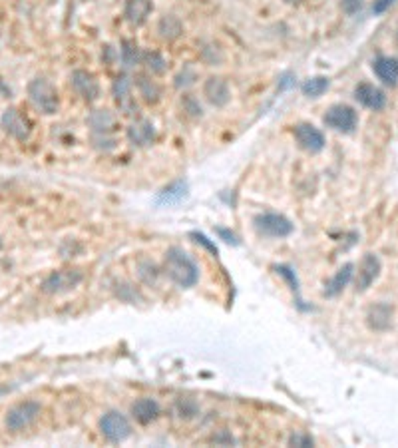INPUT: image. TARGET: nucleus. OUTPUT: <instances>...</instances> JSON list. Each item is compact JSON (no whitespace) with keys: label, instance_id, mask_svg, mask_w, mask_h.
<instances>
[{"label":"nucleus","instance_id":"6","mask_svg":"<svg viewBox=\"0 0 398 448\" xmlns=\"http://www.w3.org/2000/svg\"><path fill=\"white\" fill-rule=\"evenodd\" d=\"M253 227L259 235L265 237H289L295 231V225L291 224V220H287L281 213H261L253 220Z\"/></svg>","mask_w":398,"mask_h":448},{"label":"nucleus","instance_id":"19","mask_svg":"<svg viewBox=\"0 0 398 448\" xmlns=\"http://www.w3.org/2000/svg\"><path fill=\"white\" fill-rule=\"evenodd\" d=\"M375 74L379 76V80H382L386 86H397L398 82V60L397 58L380 56L375 60L373 64Z\"/></svg>","mask_w":398,"mask_h":448},{"label":"nucleus","instance_id":"10","mask_svg":"<svg viewBox=\"0 0 398 448\" xmlns=\"http://www.w3.org/2000/svg\"><path fill=\"white\" fill-rule=\"evenodd\" d=\"M293 134H295L299 148L309 151V153H319L324 148V136L313 124H299V126H295Z\"/></svg>","mask_w":398,"mask_h":448},{"label":"nucleus","instance_id":"11","mask_svg":"<svg viewBox=\"0 0 398 448\" xmlns=\"http://www.w3.org/2000/svg\"><path fill=\"white\" fill-rule=\"evenodd\" d=\"M380 275V259L375 253H366L362 257V262L359 265V271H357V279H355V289L359 293H364L375 281L379 279Z\"/></svg>","mask_w":398,"mask_h":448},{"label":"nucleus","instance_id":"26","mask_svg":"<svg viewBox=\"0 0 398 448\" xmlns=\"http://www.w3.org/2000/svg\"><path fill=\"white\" fill-rule=\"evenodd\" d=\"M142 62L146 64V68L152 72V74H164L168 70V60L162 56L159 52H144L142 54Z\"/></svg>","mask_w":398,"mask_h":448},{"label":"nucleus","instance_id":"7","mask_svg":"<svg viewBox=\"0 0 398 448\" xmlns=\"http://www.w3.org/2000/svg\"><path fill=\"white\" fill-rule=\"evenodd\" d=\"M322 122L331 130L341 131V134H351V131H355L357 124H359V116H357V112L351 106L337 104V106H331L327 110V114L322 116Z\"/></svg>","mask_w":398,"mask_h":448},{"label":"nucleus","instance_id":"13","mask_svg":"<svg viewBox=\"0 0 398 448\" xmlns=\"http://www.w3.org/2000/svg\"><path fill=\"white\" fill-rule=\"evenodd\" d=\"M126 136L130 140V144L135 148H148L152 146L155 140V128L152 122L148 120H135L132 126L126 130Z\"/></svg>","mask_w":398,"mask_h":448},{"label":"nucleus","instance_id":"32","mask_svg":"<svg viewBox=\"0 0 398 448\" xmlns=\"http://www.w3.org/2000/svg\"><path fill=\"white\" fill-rule=\"evenodd\" d=\"M395 2H397V0H375V2H373V14H377V17H379V14H384Z\"/></svg>","mask_w":398,"mask_h":448},{"label":"nucleus","instance_id":"35","mask_svg":"<svg viewBox=\"0 0 398 448\" xmlns=\"http://www.w3.org/2000/svg\"><path fill=\"white\" fill-rule=\"evenodd\" d=\"M0 247H2V242H0Z\"/></svg>","mask_w":398,"mask_h":448},{"label":"nucleus","instance_id":"9","mask_svg":"<svg viewBox=\"0 0 398 448\" xmlns=\"http://www.w3.org/2000/svg\"><path fill=\"white\" fill-rule=\"evenodd\" d=\"M70 84H72L74 92L86 102H94L100 98V82L88 70H74L70 76Z\"/></svg>","mask_w":398,"mask_h":448},{"label":"nucleus","instance_id":"20","mask_svg":"<svg viewBox=\"0 0 398 448\" xmlns=\"http://www.w3.org/2000/svg\"><path fill=\"white\" fill-rule=\"evenodd\" d=\"M112 92H114L115 102L120 104V108L126 114H133V98H132V82L126 78V76H120L115 78L114 86H112Z\"/></svg>","mask_w":398,"mask_h":448},{"label":"nucleus","instance_id":"4","mask_svg":"<svg viewBox=\"0 0 398 448\" xmlns=\"http://www.w3.org/2000/svg\"><path fill=\"white\" fill-rule=\"evenodd\" d=\"M42 412V407L36 401H24L14 405L12 409H8L6 416H4V425L10 432H20V430L28 429L36 423V418Z\"/></svg>","mask_w":398,"mask_h":448},{"label":"nucleus","instance_id":"22","mask_svg":"<svg viewBox=\"0 0 398 448\" xmlns=\"http://www.w3.org/2000/svg\"><path fill=\"white\" fill-rule=\"evenodd\" d=\"M157 32H159V36L164 38V40L173 42V40H177V38L184 34V24H181V20L177 19V17L166 14L157 22Z\"/></svg>","mask_w":398,"mask_h":448},{"label":"nucleus","instance_id":"23","mask_svg":"<svg viewBox=\"0 0 398 448\" xmlns=\"http://www.w3.org/2000/svg\"><path fill=\"white\" fill-rule=\"evenodd\" d=\"M88 124L96 134H106V131L114 130L115 116L110 110H94L88 118Z\"/></svg>","mask_w":398,"mask_h":448},{"label":"nucleus","instance_id":"25","mask_svg":"<svg viewBox=\"0 0 398 448\" xmlns=\"http://www.w3.org/2000/svg\"><path fill=\"white\" fill-rule=\"evenodd\" d=\"M331 86V80L327 76H315V78H309L303 84V94L307 98H321L322 94L329 90Z\"/></svg>","mask_w":398,"mask_h":448},{"label":"nucleus","instance_id":"17","mask_svg":"<svg viewBox=\"0 0 398 448\" xmlns=\"http://www.w3.org/2000/svg\"><path fill=\"white\" fill-rule=\"evenodd\" d=\"M188 182L184 180H177V182H171L170 186H166L155 198V204L157 206H175L179 204L181 200L188 198Z\"/></svg>","mask_w":398,"mask_h":448},{"label":"nucleus","instance_id":"21","mask_svg":"<svg viewBox=\"0 0 398 448\" xmlns=\"http://www.w3.org/2000/svg\"><path fill=\"white\" fill-rule=\"evenodd\" d=\"M353 269H355L353 263H344L341 269L335 273V277L324 285V295H327V297H337L342 289L351 283V279H353V275H355Z\"/></svg>","mask_w":398,"mask_h":448},{"label":"nucleus","instance_id":"12","mask_svg":"<svg viewBox=\"0 0 398 448\" xmlns=\"http://www.w3.org/2000/svg\"><path fill=\"white\" fill-rule=\"evenodd\" d=\"M203 96H206V100L211 106L223 108V106H228L229 100H231V88H229V84L223 78L211 76L203 84Z\"/></svg>","mask_w":398,"mask_h":448},{"label":"nucleus","instance_id":"16","mask_svg":"<svg viewBox=\"0 0 398 448\" xmlns=\"http://www.w3.org/2000/svg\"><path fill=\"white\" fill-rule=\"evenodd\" d=\"M153 10L152 0H126L124 6V17L132 26H142L146 20L150 19Z\"/></svg>","mask_w":398,"mask_h":448},{"label":"nucleus","instance_id":"28","mask_svg":"<svg viewBox=\"0 0 398 448\" xmlns=\"http://www.w3.org/2000/svg\"><path fill=\"white\" fill-rule=\"evenodd\" d=\"M175 412H177L179 418H191L197 412V405L193 401H190V398H179L175 403Z\"/></svg>","mask_w":398,"mask_h":448},{"label":"nucleus","instance_id":"30","mask_svg":"<svg viewBox=\"0 0 398 448\" xmlns=\"http://www.w3.org/2000/svg\"><path fill=\"white\" fill-rule=\"evenodd\" d=\"M315 445V440L311 438V434H305V432H295L291 438H289V447H301L309 448Z\"/></svg>","mask_w":398,"mask_h":448},{"label":"nucleus","instance_id":"29","mask_svg":"<svg viewBox=\"0 0 398 448\" xmlns=\"http://www.w3.org/2000/svg\"><path fill=\"white\" fill-rule=\"evenodd\" d=\"M195 78H197L195 70L193 68H186V70H181L179 74L175 76V86L177 88H188V86H191L195 82Z\"/></svg>","mask_w":398,"mask_h":448},{"label":"nucleus","instance_id":"15","mask_svg":"<svg viewBox=\"0 0 398 448\" xmlns=\"http://www.w3.org/2000/svg\"><path fill=\"white\" fill-rule=\"evenodd\" d=\"M159 412L162 407L152 396H142L132 405V416L140 425H150L153 420H157Z\"/></svg>","mask_w":398,"mask_h":448},{"label":"nucleus","instance_id":"14","mask_svg":"<svg viewBox=\"0 0 398 448\" xmlns=\"http://www.w3.org/2000/svg\"><path fill=\"white\" fill-rule=\"evenodd\" d=\"M355 98L364 108L375 110V112H379V110H382L386 106V96H384V92L379 90L377 86H373V84H359L355 88Z\"/></svg>","mask_w":398,"mask_h":448},{"label":"nucleus","instance_id":"27","mask_svg":"<svg viewBox=\"0 0 398 448\" xmlns=\"http://www.w3.org/2000/svg\"><path fill=\"white\" fill-rule=\"evenodd\" d=\"M122 60L126 66H133L142 60V52L137 48V44L133 40H124L122 42Z\"/></svg>","mask_w":398,"mask_h":448},{"label":"nucleus","instance_id":"5","mask_svg":"<svg viewBox=\"0 0 398 448\" xmlns=\"http://www.w3.org/2000/svg\"><path fill=\"white\" fill-rule=\"evenodd\" d=\"M82 279H84V273L80 269H58L42 281L40 289L46 295H62V293L76 289Z\"/></svg>","mask_w":398,"mask_h":448},{"label":"nucleus","instance_id":"8","mask_svg":"<svg viewBox=\"0 0 398 448\" xmlns=\"http://www.w3.org/2000/svg\"><path fill=\"white\" fill-rule=\"evenodd\" d=\"M0 126L2 130L6 131L10 138L19 140V142H24L30 138L32 134V124L30 120L24 116V114L16 110V108H6L4 114L0 116Z\"/></svg>","mask_w":398,"mask_h":448},{"label":"nucleus","instance_id":"24","mask_svg":"<svg viewBox=\"0 0 398 448\" xmlns=\"http://www.w3.org/2000/svg\"><path fill=\"white\" fill-rule=\"evenodd\" d=\"M135 86H137L140 96H142L148 104H155V102L159 100V96H162L159 84H157L155 80H152V78H148V76H137Z\"/></svg>","mask_w":398,"mask_h":448},{"label":"nucleus","instance_id":"33","mask_svg":"<svg viewBox=\"0 0 398 448\" xmlns=\"http://www.w3.org/2000/svg\"><path fill=\"white\" fill-rule=\"evenodd\" d=\"M191 237H195V242L203 243L208 249H211L213 253H217V247H215V245H211V243L208 242V237H206V235H201V233H191Z\"/></svg>","mask_w":398,"mask_h":448},{"label":"nucleus","instance_id":"18","mask_svg":"<svg viewBox=\"0 0 398 448\" xmlns=\"http://www.w3.org/2000/svg\"><path fill=\"white\" fill-rule=\"evenodd\" d=\"M390 321H393V307L386 305V303H377L375 307L368 309V315H366V323L371 329L375 331H386L390 327Z\"/></svg>","mask_w":398,"mask_h":448},{"label":"nucleus","instance_id":"34","mask_svg":"<svg viewBox=\"0 0 398 448\" xmlns=\"http://www.w3.org/2000/svg\"><path fill=\"white\" fill-rule=\"evenodd\" d=\"M283 2H287V4H293V6H299V4H303V2H307V0H283Z\"/></svg>","mask_w":398,"mask_h":448},{"label":"nucleus","instance_id":"1","mask_svg":"<svg viewBox=\"0 0 398 448\" xmlns=\"http://www.w3.org/2000/svg\"><path fill=\"white\" fill-rule=\"evenodd\" d=\"M164 273L179 289H191L199 281V267L181 247H170L164 255Z\"/></svg>","mask_w":398,"mask_h":448},{"label":"nucleus","instance_id":"2","mask_svg":"<svg viewBox=\"0 0 398 448\" xmlns=\"http://www.w3.org/2000/svg\"><path fill=\"white\" fill-rule=\"evenodd\" d=\"M28 98H30L32 106L46 116L56 114L58 108H60V98H58L56 88L46 78H34L28 84Z\"/></svg>","mask_w":398,"mask_h":448},{"label":"nucleus","instance_id":"3","mask_svg":"<svg viewBox=\"0 0 398 448\" xmlns=\"http://www.w3.org/2000/svg\"><path fill=\"white\" fill-rule=\"evenodd\" d=\"M102 436L108 440V442H114L120 445L124 440H128L132 436V425L128 420L126 414H122L120 411H108L98 423Z\"/></svg>","mask_w":398,"mask_h":448},{"label":"nucleus","instance_id":"31","mask_svg":"<svg viewBox=\"0 0 398 448\" xmlns=\"http://www.w3.org/2000/svg\"><path fill=\"white\" fill-rule=\"evenodd\" d=\"M362 6H364V0H341L342 12H344V14H349V17L357 14Z\"/></svg>","mask_w":398,"mask_h":448}]
</instances>
